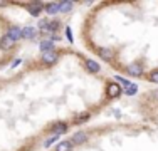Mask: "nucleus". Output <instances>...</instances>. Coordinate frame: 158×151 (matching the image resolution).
<instances>
[{"mask_svg": "<svg viewBox=\"0 0 158 151\" xmlns=\"http://www.w3.org/2000/svg\"><path fill=\"white\" fill-rule=\"evenodd\" d=\"M56 60H57V52H56V51L46 52V54L42 55V62H44V64H49V66H52Z\"/></svg>", "mask_w": 158, "mask_h": 151, "instance_id": "7ed1b4c3", "label": "nucleus"}, {"mask_svg": "<svg viewBox=\"0 0 158 151\" xmlns=\"http://www.w3.org/2000/svg\"><path fill=\"white\" fill-rule=\"evenodd\" d=\"M130 72L133 74V76H141V69H140V67H133Z\"/></svg>", "mask_w": 158, "mask_h": 151, "instance_id": "a211bd4d", "label": "nucleus"}, {"mask_svg": "<svg viewBox=\"0 0 158 151\" xmlns=\"http://www.w3.org/2000/svg\"><path fill=\"white\" fill-rule=\"evenodd\" d=\"M88 67H89V71H93V72H98V71H99V66H98L96 62H93V60H88Z\"/></svg>", "mask_w": 158, "mask_h": 151, "instance_id": "2eb2a0df", "label": "nucleus"}, {"mask_svg": "<svg viewBox=\"0 0 158 151\" xmlns=\"http://www.w3.org/2000/svg\"><path fill=\"white\" fill-rule=\"evenodd\" d=\"M22 37L24 39H34V37H37V30L34 27H24L22 29Z\"/></svg>", "mask_w": 158, "mask_h": 151, "instance_id": "423d86ee", "label": "nucleus"}, {"mask_svg": "<svg viewBox=\"0 0 158 151\" xmlns=\"http://www.w3.org/2000/svg\"><path fill=\"white\" fill-rule=\"evenodd\" d=\"M86 118H89V112H81L79 114V121H84Z\"/></svg>", "mask_w": 158, "mask_h": 151, "instance_id": "6ab92c4d", "label": "nucleus"}, {"mask_svg": "<svg viewBox=\"0 0 158 151\" xmlns=\"http://www.w3.org/2000/svg\"><path fill=\"white\" fill-rule=\"evenodd\" d=\"M9 37L15 42V40H19L22 37V30L20 29H17V27H12V29H9Z\"/></svg>", "mask_w": 158, "mask_h": 151, "instance_id": "6e6552de", "label": "nucleus"}, {"mask_svg": "<svg viewBox=\"0 0 158 151\" xmlns=\"http://www.w3.org/2000/svg\"><path fill=\"white\" fill-rule=\"evenodd\" d=\"M47 25H49V20H47V18H40V20H39V27H40V29L46 30Z\"/></svg>", "mask_w": 158, "mask_h": 151, "instance_id": "f3484780", "label": "nucleus"}, {"mask_svg": "<svg viewBox=\"0 0 158 151\" xmlns=\"http://www.w3.org/2000/svg\"><path fill=\"white\" fill-rule=\"evenodd\" d=\"M61 10V3H46V12L47 14H57Z\"/></svg>", "mask_w": 158, "mask_h": 151, "instance_id": "1a4fd4ad", "label": "nucleus"}, {"mask_svg": "<svg viewBox=\"0 0 158 151\" xmlns=\"http://www.w3.org/2000/svg\"><path fill=\"white\" fill-rule=\"evenodd\" d=\"M59 25H61V22H59V20H51L46 30H47V32H56V30H59Z\"/></svg>", "mask_w": 158, "mask_h": 151, "instance_id": "ddd939ff", "label": "nucleus"}, {"mask_svg": "<svg viewBox=\"0 0 158 151\" xmlns=\"http://www.w3.org/2000/svg\"><path fill=\"white\" fill-rule=\"evenodd\" d=\"M118 81H119V84H123V86H125V89H126V94H130V96H133V94L136 92V86H135V84H131V82H128L126 79H121V77H119Z\"/></svg>", "mask_w": 158, "mask_h": 151, "instance_id": "20e7f679", "label": "nucleus"}, {"mask_svg": "<svg viewBox=\"0 0 158 151\" xmlns=\"http://www.w3.org/2000/svg\"><path fill=\"white\" fill-rule=\"evenodd\" d=\"M44 3L42 2H32V3H27V9H29V12H31L32 15H39L40 12H42V9H44Z\"/></svg>", "mask_w": 158, "mask_h": 151, "instance_id": "f03ea898", "label": "nucleus"}, {"mask_svg": "<svg viewBox=\"0 0 158 151\" xmlns=\"http://www.w3.org/2000/svg\"><path fill=\"white\" fill-rule=\"evenodd\" d=\"M86 139H88V134H86V133H76L71 141H73V143H79V145H81V143L86 141Z\"/></svg>", "mask_w": 158, "mask_h": 151, "instance_id": "f8f14e48", "label": "nucleus"}, {"mask_svg": "<svg viewBox=\"0 0 158 151\" xmlns=\"http://www.w3.org/2000/svg\"><path fill=\"white\" fill-rule=\"evenodd\" d=\"M106 92H108V97L114 99V97H118L119 94L123 92V91H121V88H119V84H116V82H108V86H106Z\"/></svg>", "mask_w": 158, "mask_h": 151, "instance_id": "f257e3e1", "label": "nucleus"}, {"mask_svg": "<svg viewBox=\"0 0 158 151\" xmlns=\"http://www.w3.org/2000/svg\"><path fill=\"white\" fill-rule=\"evenodd\" d=\"M54 141H56V136H54V138H49L47 141H46V146H51V145H52V143H54Z\"/></svg>", "mask_w": 158, "mask_h": 151, "instance_id": "aec40b11", "label": "nucleus"}, {"mask_svg": "<svg viewBox=\"0 0 158 151\" xmlns=\"http://www.w3.org/2000/svg\"><path fill=\"white\" fill-rule=\"evenodd\" d=\"M67 124L66 123H56V124H52L51 126V131L52 133H56V134H62V133H66L67 131Z\"/></svg>", "mask_w": 158, "mask_h": 151, "instance_id": "39448f33", "label": "nucleus"}, {"mask_svg": "<svg viewBox=\"0 0 158 151\" xmlns=\"http://www.w3.org/2000/svg\"><path fill=\"white\" fill-rule=\"evenodd\" d=\"M39 47H40V51H42L44 54H46V52H52L54 51V42H52V40H42Z\"/></svg>", "mask_w": 158, "mask_h": 151, "instance_id": "0eeeda50", "label": "nucleus"}, {"mask_svg": "<svg viewBox=\"0 0 158 151\" xmlns=\"http://www.w3.org/2000/svg\"><path fill=\"white\" fill-rule=\"evenodd\" d=\"M12 45H14V40L10 39L9 35H5V37H3L2 40H0V47H2L3 51H7V49H10V47H12Z\"/></svg>", "mask_w": 158, "mask_h": 151, "instance_id": "9d476101", "label": "nucleus"}, {"mask_svg": "<svg viewBox=\"0 0 158 151\" xmlns=\"http://www.w3.org/2000/svg\"><path fill=\"white\" fill-rule=\"evenodd\" d=\"M73 5H74L73 2H62L61 3V10H59V12H69V10L73 9Z\"/></svg>", "mask_w": 158, "mask_h": 151, "instance_id": "4468645a", "label": "nucleus"}, {"mask_svg": "<svg viewBox=\"0 0 158 151\" xmlns=\"http://www.w3.org/2000/svg\"><path fill=\"white\" fill-rule=\"evenodd\" d=\"M71 148H73V141H61L56 151H71Z\"/></svg>", "mask_w": 158, "mask_h": 151, "instance_id": "9b49d317", "label": "nucleus"}, {"mask_svg": "<svg viewBox=\"0 0 158 151\" xmlns=\"http://www.w3.org/2000/svg\"><path fill=\"white\" fill-rule=\"evenodd\" d=\"M148 79H150L152 82H158V71H153V72L148 76Z\"/></svg>", "mask_w": 158, "mask_h": 151, "instance_id": "dca6fc26", "label": "nucleus"}]
</instances>
